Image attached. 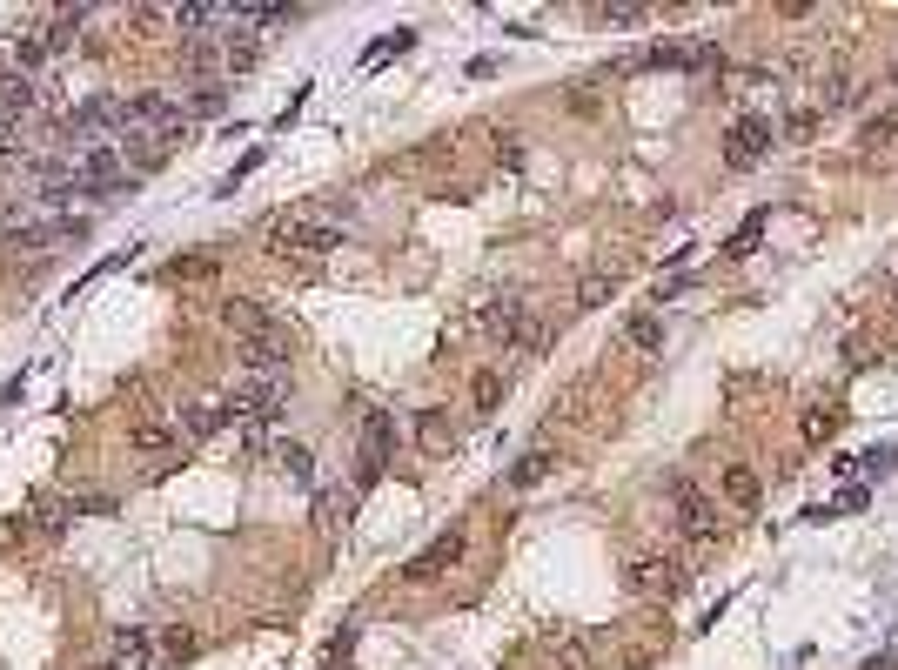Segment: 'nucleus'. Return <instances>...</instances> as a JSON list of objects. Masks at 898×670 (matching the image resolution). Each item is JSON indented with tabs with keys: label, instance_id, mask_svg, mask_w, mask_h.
<instances>
[{
	"label": "nucleus",
	"instance_id": "nucleus-1",
	"mask_svg": "<svg viewBox=\"0 0 898 670\" xmlns=\"http://www.w3.org/2000/svg\"><path fill=\"white\" fill-rule=\"evenodd\" d=\"M289 409V376H248L235 396H228V416L235 423H275Z\"/></svg>",
	"mask_w": 898,
	"mask_h": 670
},
{
	"label": "nucleus",
	"instance_id": "nucleus-2",
	"mask_svg": "<svg viewBox=\"0 0 898 670\" xmlns=\"http://www.w3.org/2000/svg\"><path fill=\"white\" fill-rule=\"evenodd\" d=\"M664 490H671V503H677V523H684V536H697V543H704V536H718V503L697 490L691 476H671Z\"/></svg>",
	"mask_w": 898,
	"mask_h": 670
},
{
	"label": "nucleus",
	"instance_id": "nucleus-3",
	"mask_svg": "<svg viewBox=\"0 0 898 670\" xmlns=\"http://www.w3.org/2000/svg\"><path fill=\"white\" fill-rule=\"evenodd\" d=\"M389 436H396V429H389V416H382V409H369V416H362V456H356V490H376V483H382V469H389Z\"/></svg>",
	"mask_w": 898,
	"mask_h": 670
},
{
	"label": "nucleus",
	"instance_id": "nucleus-4",
	"mask_svg": "<svg viewBox=\"0 0 898 670\" xmlns=\"http://www.w3.org/2000/svg\"><path fill=\"white\" fill-rule=\"evenodd\" d=\"M269 242H275V255H289V248H302V255H329V248L342 242V228L336 222H275Z\"/></svg>",
	"mask_w": 898,
	"mask_h": 670
},
{
	"label": "nucleus",
	"instance_id": "nucleus-5",
	"mask_svg": "<svg viewBox=\"0 0 898 670\" xmlns=\"http://www.w3.org/2000/svg\"><path fill=\"white\" fill-rule=\"evenodd\" d=\"M724 148H731V168H758V155L771 148V114H738L731 134H724Z\"/></svg>",
	"mask_w": 898,
	"mask_h": 670
},
{
	"label": "nucleus",
	"instance_id": "nucleus-6",
	"mask_svg": "<svg viewBox=\"0 0 898 670\" xmlns=\"http://www.w3.org/2000/svg\"><path fill=\"white\" fill-rule=\"evenodd\" d=\"M630 590H637V597H677V590H684V563H671V557L630 563Z\"/></svg>",
	"mask_w": 898,
	"mask_h": 670
},
{
	"label": "nucleus",
	"instance_id": "nucleus-7",
	"mask_svg": "<svg viewBox=\"0 0 898 670\" xmlns=\"http://www.w3.org/2000/svg\"><path fill=\"white\" fill-rule=\"evenodd\" d=\"M456 557H463V530H443V536H436V543L423 550V557H409V563H403V577H409V583H429V577H443Z\"/></svg>",
	"mask_w": 898,
	"mask_h": 670
},
{
	"label": "nucleus",
	"instance_id": "nucleus-8",
	"mask_svg": "<svg viewBox=\"0 0 898 670\" xmlns=\"http://www.w3.org/2000/svg\"><path fill=\"white\" fill-rule=\"evenodd\" d=\"M282 362H289V329L242 342V376H282Z\"/></svg>",
	"mask_w": 898,
	"mask_h": 670
},
{
	"label": "nucleus",
	"instance_id": "nucleus-9",
	"mask_svg": "<svg viewBox=\"0 0 898 670\" xmlns=\"http://www.w3.org/2000/svg\"><path fill=\"white\" fill-rule=\"evenodd\" d=\"M81 235H88V222H81V215H54V222L14 228L7 242H14V248H47V242H81Z\"/></svg>",
	"mask_w": 898,
	"mask_h": 670
},
{
	"label": "nucleus",
	"instance_id": "nucleus-10",
	"mask_svg": "<svg viewBox=\"0 0 898 670\" xmlns=\"http://www.w3.org/2000/svg\"><path fill=\"white\" fill-rule=\"evenodd\" d=\"M222 322L242 335V342H255V335H282V322H275L262 302H222Z\"/></svg>",
	"mask_w": 898,
	"mask_h": 670
},
{
	"label": "nucleus",
	"instance_id": "nucleus-11",
	"mask_svg": "<svg viewBox=\"0 0 898 670\" xmlns=\"http://www.w3.org/2000/svg\"><path fill=\"white\" fill-rule=\"evenodd\" d=\"M215 114H228V88L222 81H202V88L181 94V121H215Z\"/></svg>",
	"mask_w": 898,
	"mask_h": 670
},
{
	"label": "nucleus",
	"instance_id": "nucleus-12",
	"mask_svg": "<svg viewBox=\"0 0 898 670\" xmlns=\"http://www.w3.org/2000/svg\"><path fill=\"white\" fill-rule=\"evenodd\" d=\"M47 54H54V47H47V27H21V34H14V47H7V67L27 81V67H41Z\"/></svg>",
	"mask_w": 898,
	"mask_h": 670
},
{
	"label": "nucleus",
	"instance_id": "nucleus-13",
	"mask_svg": "<svg viewBox=\"0 0 898 670\" xmlns=\"http://www.w3.org/2000/svg\"><path fill=\"white\" fill-rule=\"evenodd\" d=\"M624 342H630V349H644V356H664V315H657V309H637V315L624 322Z\"/></svg>",
	"mask_w": 898,
	"mask_h": 670
},
{
	"label": "nucleus",
	"instance_id": "nucleus-14",
	"mask_svg": "<svg viewBox=\"0 0 898 670\" xmlns=\"http://www.w3.org/2000/svg\"><path fill=\"white\" fill-rule=\"evenodd\" d=\"M148 664H155V637H148V630H121L108 670H148Z\"/></svg>",
	"mask_w": 898,
	"mask_h": 670
},
{
	"label": "nucleus",
	"instance_id": "nucleus-15",
	"mask_svg": "<svg viewBox=\"0 0 898 670\" xmlns=\"http://www.w3.org/2000/svg\"><path fill=\"white\" fill-rule=\"evenodd\" d=\"M175 27H181V34H208V27H235V7H208V0H195V7H175Z\"/></svg>",
	"mask_w": 898,
	"mask_h": 670
},
{
	"label": "nucleus",
	"instance_id": "nucleus-16",
	"mask_svg": "<svg viewBox=\"0 0 898 670\" xmlns=\"http://www.w3.org/2000/svg\"><path fill=\"white\" fill-rule=\"evenodd\" d=\"M34 94H41V88H34V81H21V74H14V81L0 88V134H7L27 108H34Z\"/></svg>",
	"mask_w": 898,
	"mask_h": 670
},
{
	"label": "nucleus",
	"instance_id": "nucleus-17",
	"mask_svg": "<svg viewBox=\"0 0 898 670\" xmlns=\"http://www.w3.org/2000/svg\"><path fill=\"white\" fill-rule=\"evenodd\" d=\"M724 496L738 503V510H758V496H764V483H758V469H744V463H731L724 469Z\"/></svg>",
	"mask_w": 898,
	"mask_h": 670
},
{
	"label": "nucleus",
	"instance_id": "nucleus-18",
	"mask_svg": "<svg viewBox=\"0 0 898 670\" xmlns=\"http://www.w3.org/2000/svg\"><path fill=\"white\" fill-rule=\"evenodd\" d=\"M550 469H557V456H550V449H530V456H517V469H510V490H537Z\"/></svg>",
	"mask_w": 898,
	"mask_h": 670
},
{
	"label": "nucleus",
	"instance_id": "nucleus-19",
	"mask_svg": "<svg viewBox=\"0 0 898 670\" xmlns=\"http://www.w3.org/2000/svg\"><path fill=\"white\" fill-rule=\"evenodd\" d=\"M255 54H262V47H255V34H248V27H235V34H228V47H222V67H228V74H248V67H255Z\"/></svg>",
	"mask_w": 898,
	"mask_h": 670
},
{
	"label": "nucleus",
	"instance_id": "nucleus-20",
	"mask_svg": "<svg viewBox=\"0 0 898 670\" xmlns=\"http://www.w3.org/2000/svg\"><path fill=\"white\" fill-rule=\"evenodd\" d=\"M81 27H88V7L54 14V21H47V47H54V54H61V47H74V34H81Z\"/></svg>",
	"mask_w": 898,
	"mask_h": 670
},
{
	"label": "nucleus",
	"instance_id": "nucleus-21",
	"mask_svg": "<svg viewBox=\"0 0 898 670\" xmlns=\"http://www.w3.org/2000/svg\"><path fill=\"white\" fill-rule=\"evenodd\" d=\"M222 423H228V402H202V409H188V416H181L188 436H215Z\"/></svg>",
	"mask_w": 898,
	"mask_h": 670
},
{
	"label": "nucleus",
	"instance_id": "nucleus-22",
	"mask_svg": "<svg viewBox=\"0 0 898 670\" xmlns=\"http://www.w3.org/2000/svg\"><path fill=\"white\" fill-rule=\"evenodd\" d=\"M403 47H416V27H396V34H376V41H369V54H362V67L389 61V54H403Z\"/></svg>",
	"mask_w": 898,
	"mask_h": 670
},
{
	"label": "nucleus",
	"instance_id": "nucleus-23",
	"mask_svg": "<svg viewBox=\"0 0 898 670\" xmlns=\"http://www.w3.org/2000/svg\"><path fill=\"white\" fill-rule=\"evenodd\" d=\"M610 295H617V275H584V289H577V309H604Z\"/></svg>",
	"mask_w": 898,
	"mask_h": 670
},
{
	"label": "nucleus",
	"instance_id": "nucleus-24",
	"mask_svg": "<svg viewBox=\"0 0 898 670\" xmlns=\"http://www.w3.org/2000/svg\"><path fill=\"white\" fill-rule=\"evenodd\" d=\"M831 429H838V409H831V402H811L805 409V443H825Z\"/></svg>",
	"mask_w": 898,
	"mask_h": 670
},
{
	"label": "nucleus",
	"instance_id": "nucleus-25",
	"mask_svg": "<svg viewBox=\"0 0 898 670\" xmlns=\"http://www.w3.org/2000/svg\"><path fill=\"white\" fill-rule=\"evenodd\" d=\"M456 443V423H443V409H423V449H449Z\"/></svg>",
	"mask_w": 898,
	"mask_h": 670
},
{
	"label": "nucleus",
	"instance_id": "nucleus-26",
	"mask_svg": "<svg viewBox=\"0 0 898 670\" xmlns=\"http://www.w3.org/2000/svg\"><path fill=\"white\" fill-rule=\"evenodd\" d=\"M181 67H188V74H208V67H222V47L188 41V47H181Z\"/></svg>",
	"mask_w": 898,
	"mask_h": 670
},
{
	"label": "nucleus",
	"instance_id": "nucleus-27",
	"mask_svg": "<svg viewBox=\"0 0 898 670\" xmlns=\"http://www.w3.org/2000/svg\"><path fill=\"white\" fill-rule=\"evenodd\" d=\"M764 222H771V215H764V208H758V215H751V222H744L738 235L724 242V255H751V248H758V235H764Z\"/></svg>",
	"mask_w": 898,
	"mask_h": 670
},
{
	"label": "nucleus",
	"instance_id": "nucleus-28",
	"mask_svg": "<svg viewBox=\"0 0 898 670\" xmlns=\"http://www.w3.org/2000/svg\"><path fill=\"white\" fill-rule=\"evenodd\" d=\"M282 469H289V483H315V463H309V449H302V443L282 449Z\"/></svg>",
	"mask_w": 898,
	"mask_h": 670
},
{
	"label": "nucleus",
	"instance_id": "nucleus-29",
	"mask_svg": "<svg viewBox=\"0 0 898 670\" xmlns=\"http://www.w3.org/2000/svg\"><path fill=\"white\" fill-rule=\"evenodd\" d=\"M496 402H503V376H496V369H483V376H476V409L490 416Z\"/></svg>",
	"mask_w": 898,
	"mask_h": 670
},
{
	"label": "nucleus",
	"instance_id": "nucleus-30",
	"mask_svg": "<svg viewBox=\"0 0 898 670\" xmlns=\"http://www.w3.org/2000/svg\"><path fill=\"white\" fill-rule=\"evenodd\" d=\"M161 657H195V637H188V630H168V637H161Z\"/></svg>",
	"mask_w": 898,
	"mask_h": 670
},
{
	"label": "nucleus",
	"instance_id": "nucleus-31",
	"mask_svg": "<svg viewBox=\"0 0 898 670\" xmlns=\"http://www.w3.org/2000/svg\"><path fill=\"white\" fill-rule=\"evenodd\" d=\"M168 436H175V429H168V423H141V429H135V449H161V443H168Z\"/></svg>",
	"mask_w": 898,
	"mask_h": 670
},
{
	"label": "nucleus",
	"instance_id": "nucleus-32",
	"mask_svg": "<svg viewBox=\"0 0 898 670\" xmlns=\"http://www.w3.org/2000/svg\"><path fill=\"white\" fill-rule=\"evenodd\" d=\"M255 168H262V148H248V155H242V161H235V175H228V181H222V195H235V181H242V175H255Z\"/></svg>",
	"mask_w": 898,
	"mask_h": 670
},
{
	"label": "nucleus",
	"instance_id": "nucleus-33",
	"mask_svg": "<svg viewBox=\"0 0 898 670\" xmlns=\"http://www.w3.org/2000/svg\"><path fill=\"white\" fill-rule=\"evenodd\" d=\"M7 81H14V74H7V61H0V88H7Z\"/></svg>",
	"mask_w": 898,
	"mask_h": 670
},
{
	"label": "nucleus",
	"instance_id": "nucleus-34",
	"mask_svg": "<svg viewBox=\"0 0 898 670\" xmlns=\"http://www.w3.org/2000/svg\"><path fill=\"white\" fill-rule=\"evenodd\" d=\"M892 302H898V282H892Z\"/></svg>",
	"mask_w": 898,
	"mask_h": 670
}]
</instances>
